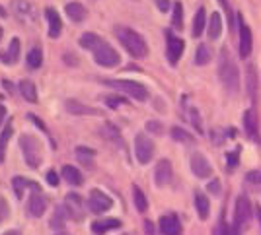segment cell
Returning a JSON list of instances; mask_svg holds the SVG:
<instances>
[{
	"instance_id": "cell-9",
	"label": "cell",
	"mask_w": 261,
	"mask_h": 235,
	"mask_svg": "<svg viewBox=\"0 0 261 235\" xmlns=\"http://www.w3.org/2000/svg\"><path fill=\"white\" fill-rule=\"evenodd\" d=\"M154 142L146 134H142L139 132L137 136H135V156H137V160L141 161V163H148V161L154 158Z\"/></svg>"
},
{
	"instance_id": "cell-40",
	"label": "cell",
	"mask_w": 261,
	"mask_h": 235,
	"mask_svg": "<svg viewBox=\"0 0 261 235\" xmlns=\"http://www.w3.org/2000/svg\"><path fill=\"white\" fill-rule=\"evenodd\" d=\"M232 233H234V227H230L224 222V218H220L218 224L215 225V229H213V235H232Z\"/></svg>"
},
{
	"instance_id": "cell-23",
	"label": "cell",
	"mask_w": 261,
	"mask_h": 235,
	"mask_svg": "<svg viewBox=\"0 0 261 235\" xmlns=\"http://www.w3.org/2000/svg\"><path fill=\"white\" fill-rule=\"evenodd\" d=\"M94 158H96V150L86 148V146H78L76 148V160L88 169H94Z\"/></svg>"
},
{
	"instance_id": "cell-44",
	"label": "cell",
	"mask_w": 261,
	"mask_h": 235,
	"mask_svg": "<svg viewBox=\"0 0 261 235\" xmlns=\"http://www.w3.org/2000/svg\"><path fill=\"white\" fill-rule=\"evenodd\" d=\"M189 117H191V125L197 128V132H201L203 130V127H201V117H199V113H197L195 109L189 111Z\"/></svg>"
},
{
	"instance_id": "cell-15",
	"label": "cell",
	"mask_w": 261,
	"mask_h": 235,
	"mask_svg": "<svg viewBox=\"0 0 261 235\" xmlns=\"http://www.w3.org/2000/svg\"><path fill=\"white\" fill-rule=\"evenodd\" d=\"M158 227H160L162 235H181V222H179L177 214L174 212L164 214L158 222Z\"/></svg>"
},
{
	"instance_id": "cell-55",
	"label": "cell",
	"mask_w": 261,
	"mask_h": 235,
	"mask_svg": "<svg viewBox=\"0 0 261 235\" xmlns=\"http://www.w3.org/2000/svg\"><path fill=\"white\" fill-rule=\"evenodd\" d=\"M2 235H22L18 229H10V231H6V233H2Z\"/></svg>"
},
{
	"instance_id": "cell-51",
	"label": "cell",
	"mask_w": 261,
	"mask_h": 235,
	"mask_svg": "<svg viewBox=\"0 0 261 235\" xmlns=\"http://www.w3.org/2000/svg\"><path fill=\"white\" fill-rule=\"evenodd\" d=\"M220 4H222V8L226 10V16L230 18V25H232V12H230V4H228V0H218Z\"/></svg>"
},
{
	"instance_id": "cell-45",
	"label": "cell",
	"mask_w": 261,
	"mask_h": 235,
	"mask_svg": "<svg viewBox=\"0 0 261 235\" xmlns=\"http://www.w3.org/2000/svg\"><path fill=\"white\" fill-rule=\"evenodd\" d=\"M28 119H30V121H33V125H35L37 128H41L45 134H49V130H47V127H45V123L39 117H37V115H33V113H28Z\"/></svg>"
},
{
	"instance_id": "cell-34",
	"label": "cell",
	"mask_w": 261,
	"mask_h": 235,
	"mask_svg": "<svg viewBox=\"0 0 261 235\" xmlns=\"http://www.w3.org/2000/svg\"><path fill=\"white\" fill-rule=\"evenodd\" d=\"M211 58H213V54H211V51L207 49V45H205V43H201L195 51V64L205 66V64L211 63Z\"/></svg>"
},
{
	"instance_id": "cell-14",
	"label": "cell",
	"mask_w": 261,
	"mask_h": 235,
	"mask_svg": "<svg viewBox=\"0 0 261 235\" xmlns=\"http://www.w3.org/2000/svg\"><path fill=\"white\" fill-rule=\"evenodd\" d=\"M32 194L28 198V212L32 214L33 218H41L47 210V198L45 194L41 192V187L39 189H32Z\"/></svg>"
},
{
	"instance_id": "cell-35",
	"label": "cell",
	"mask_w": 261,
	"mask_h": 235,
	"mask_svg": "<svg viewBox=\"0 0 261 235\" xmlns=\"http://www.w3.org/2000/svg\"><path fill=\"white\" fill-rule=\"evenodd\" d=\"M12 132H14V128H12V123H8L4 130H2V134H0V163L4 161V154H6V146H8V140H10Z\"/></svg>"
},
{
	"instance_id": "cell-25",
	"label": "cell",
	"mask_w": 261,
	"mask_h": 235,
	"mask_svg": "<svg viewBox=\"0 0 261 235\" xmlns=\"http://www.w3.org/2000/svg\"><path fill=\"white\" fill-rule=\"evenodd\" d=\"M18 87H20V94H22V97L25 101H30V103L37 101V87H35V84H33L32 80H22Z\"/></svg>"
},
{
	"instance_id": "cell-16",
	"label": "cell",
	"mask_w": 261,
	"mask_h": 235,
	"mask_svg": "<svg viewBox=\"0 0 261 235\" xmlns=\"http://www.w3.org/2000/svg\"><path fill=\"white\" fill-rule=\"evenodd\" d=\"M172 175H174V169H172V163L170 160H160L154 167V183L156 187H166L168 183L172 181Z\"/></svg>"
},
{
	"instance_id": "cell-50",
	"label": "cell",
	"mask_w": 261,
	"mask_h": 235,
	"mask_svg": "<svg viewBox=\"0 0 261 235\" xmlns=\"http://www.w3.org/2000/svg\"><path fill=\"white\" fill-rule=\"evenodd\" d=\"M65 63H66V64H72V66H76V64H78V56H76V54L66 53V54H65Z\"/></svg>"
},
{
	"instance_id": "cell-11",
	"label": "cell",
	"mask_w": 261,
	"mask_h": 235,
	"mask_svg": "<svg viewBox=\"0 0 261 235\" xmlns=\"http://www.w3.org/2000/svg\"><path fill=\"white\" fill-rule=\"evenodd\" d=\"M238 33H240L238 53L242 58H248V56L251 54V47H253V37H251L250 25L244 21L242 16H238Z\"/></svg>"
},
{
	"instance_id": "cell-49",
	"label": "cell",
	"mask_w": 261,
	"mask_h": 235,
	"mask_svg": "<svg viewBox=\"0 0 261 235\" xmlns=\"http://www.w3.org/2000/svg\"><path fill=\"white\" fill-rule=\"evenodd\" d=\"M154 2H156V6H158V10L160 12L170 10V0H154Z\"/></svg>"
},
{
	"instance_id": "cell-27",
	"label": "cell",
	"mask_w": 261,
	"mask_h": 235,
	"mask_svg": "<svg viewBox=\"0 0 261 235\" xmlns=\"http://www.w3.org/2000/svg\"><path fill=\"white\" fill-rule=\"evenodd\" d=\"M195 208H197L199 218H201V220H207L208 210H211V202H208L207 196H205L203 192H199V191H195Z\"/></svg>"
},
{
	"instance_id": "cell-39",
	"label": "cell",
	"mask_w": 261,
	"mask_h": 235,
	"mask_svg": "<svg viewBox=\"0 0 261 235\" xmlns=\"http://www.w3.org/2000/svg\"><path fill=\"white\" fill-rule=\"evenodd\" d=\"M240 146L236 150H232V152H228L226 154V169L228 171H234L236 167H238V163H240Z\"/></svg>"
},
{
	"instance_id": "cell-20",
	"label": "cell",
	"mask_w": 261,
	"mask_h": 235,
	"mask_svg": "<svg viewBox=\"0 0 261 235\" xmlns=\"http://www.w3.org/2000/svg\"><path fill=\"white\" fill-rule=\"evenodd\" d=\"M45 16H47V21H49V37L57 39L61 35V32H63V20H61L59 12L55 10V8H47Z\"/></svg>"
},
{
	"instance_id": "cell-2",
	"label": "cell",
	"mask_w": 261,
	"mask_h": 235,
	"mask_svg": "<svg viewBox=\"0 0 261 235\" xmlns=\"http://www.w3.org/2000/svg\"><path fill=\"white\" fill-rule=\"evenodd\" d=\"M115 37L119 39V43L125 47V51L133 58H144L148 54V45L144 41V37L135 30L127 27V25H117L115 27Z\"/></svg>"
},
{
	"instance_id": "cell-26",
	"label": "cell",
	"mask_w": 261,
	"mask_h": 235,
	"mask_svg": "<svg viewBox=\"0 0 261 235\" xmlns=\"http://www.w3.org/2000/svg\"><path fill=\"white\" fill-rule=\"evenodd\" d=\"M205 30H207V12H205V8H199L195 18H193V30H191V33H193V37H199Z\"/></svg>"
},
{
	"instance_id": "cell-46",
	"label": "cell",
	"mask_w": 261,
	"mask_h": 235,
	"mask_svg": "<svg viewBox=\"0 0 261 235\" xmlns=\"http://www.w3.org/2000/svg\"><path fill=\"white\" fill-rule=\"evenodd\" d=\"M146 128H148L150 132H154V134H160V132H162V125H160L158 121H148V123H146Z\"/></svg>"
},
{
	"instance_id": "cell-3",
	"label": "cell",
	"mask_w": 261,
	"mask_h": 235,
	"mask_svg": "<svg viewBox=\"0 0 261 235\" xmlns=\"http://www.w3.org/2000/svg\"><path fill=\"white\" fill-rule=\"evenodd\" d=\"M20 148H22L25 163H28L32 169H37V167L41 165V160H43L39 140L35 138V136H32V134H22V136H20Z\"/></svg>"
},
{
	"instance_id": "cell-6",
	"label": "cell",
	"mask_w": 261,
	"mask_h": 235,
	"mask_svg": "<svg viewBox=\"0 0 261 235\" xmlns=\"http://www.w3.org/2000/svg\"><path fill=\"white\" fill-rule=\"evenodd\" d=\"M251 218V202L246 194H240L236 198V210H234V229L242 231V227L250 224Z\"/></svg>"
},
{
	"instance_id": "cell-60",
	"label": "cell",
	"mask_w": 261,
	"mask_h": 235,
	"mask_svg": "<svg viewBox=\"0 0 261 235\" xmlns=\"http://www.w3.org/2000/svg\"><path fill=\"white\" fill-rule=\"evenodd\" d=\"M2 33H4V32H2V27H0V39H2Z\"/></svg>"
},
{
	"instance_id": "cell-28",
	"label": "cell",
	"mask_w": 261,
	"mask_h": 235,
	"mask_svg": "<svg viewBox=\"0 0 261 235\" xmlns=\"http://www.w3.org/2000/svg\"><path fill=\"white\" fill-rule=\"evenodd\" d=\"M63 177H65L70 185H74V187H80V185L84 183L82 173L78 171V167H72V165H63Z\"/></svg>"
},
{
	"instance_id": "cell-18",
	"label": "cell",
	"mask_w": 261,
	"mask_h": 235,
	"mask_svg": "<svg viewBox=\"0 0 261 235\" xmlns=\"http://www.w3.org/2000/svg\"><path fill=\"white\" fill-rule=\"evenodd\" d=\"M65 107H66V111L72 113V115H94V117H99V115H101L99 109L88 107V105H84V103L76 101V99H66Z\"/></svg>"
},
{
	"instance_id": "cell-31",
	"label": "cell",
	"mask_w": 261,
	"mask_h": 235,
	"mask_svg": "<svg viewBox=\"0 0 261 235\" xmlns=\"http://www.w3.org/2000/svg\"><path fill=\"white\" fill-rule=\"evenodd\" d=\"M68 218H70V216H68V212H66L65 204L59 206V208L55 210L53 218H51V227H53V229H65V224Z\"/></svg>"
},
{
	"instance_id": "cell-21",
	"label": "cell",
	"mask_w": 261,
	"mask_h": 235,
	"mask_svg": "<svg viewBox=\"0 0 261 235\" xmlns=\"http://www.w3.org/2000/svg\"><path fill=\"white\" fill-rule=\"evenodd\" d=\"M121 227V220L117 218H103V220H96L92 222V231L96 235H103L111 231V229H119Z\"/></svg>"
},
{
	"instance_id": "cell-13",
	"label": "cell",
	"mask_w": 261,
	"mask_h": 235,
	"mask_svg": "<svg viewBox=\"0 0 261 235\" xmlns=\"http://www.w3.org/2000/svg\"><path fill=\"white\" fill-rule=\"evenodd\" d=\"M65 208L68 216L72 218V220H84V198L76 194V192H68L66 194V200H65Z\"/></svg>"
},
{
	"instance_id": "cell-5",
	"label": "cell",
	"mask_w": 261,
	"mask_h": 235,
	"mask_svg": "<svg viewBox=\"0 0 261 235\" xmlns=\"http://www.w3.org/2000/svg\"><path fill=\"white\" fill-rule=\"evenodd\" d=\"M101 82L109 85V87L119 90L121 94H127L129 97L137 99V101H146L148 99V90L141 82H135V80H101Z\"/></svg>"
},
{
	"instance_id": "cell-36",
	"label": "cell",
	"mask_w": 261,
	"mask_h": 235,
	"mask_svg": "<svg viewBox=\"0 0 261 235\" xmlns=\"http://www.w3.org/2000/svg\"><path fill=\"white\" fill-rule=\"evenodd\" d=\"M172 25H174V30H181V27H184V6H181V2H175L174 4Z\"/></svg>"
},
{
	"instance_id": "cell-57",
	"label": "cell",
	"mask_w": 261,
	"mask_h": 235,
	"mask_svg": "<svg viewBox=\"0 0 261 235\" xmlns=\"http://www.w3.org/2000/svg\"><path fill=\"white\" fill-rule=\"evenodd\" d=\"M257 218H259V222H261V208L257 206Z\"/></svg>"
},
{
	"instance_id": "cell-4",
	"label": "cell",
	"mask_w": 261,
	"mask_h": 235,
	"mask_svg": "<svg viewBox=\"0 0 261 235\" xmlns=\"http://www.w3.org/2000/svg\"><path fill=\"white\" fill-rule=\"evenodd\" d=\"M92 54H94L96 64L103 66V68H115L121 61L119 53H117L108 41H103L101 37H99V41L92 47Z\"/></svg>"
},
{
	"instance_id": "cell-58",
	"label": "cell",
	"mask_w": 261,
	"mask_h": 235,
	"mask_svg": "<svg viewBox=\"0 0 261 235\" xmlns=\"http://www.w3.org/2000/svg\"><path fill=\"white\" fill-rule=\"evenodd\" d=\"M55 235H70V233H66V231H57Z\"/></svg>"
},
{
	"instance_id": "cell-56",
	"label": "cell",
	"mask_w": 261,
	"mask_h": 235,
	"mask_svg": "<svg viewBox=\"0 0 261 235\" xmlns=\"http://www.w3.org/2000/svg\"><path fill=\"white\" fill-rule=\"evenodd\" d=\"M0 18H6V10L2 6H0Z\"/></svg>"
},
{
	"instance_id": "cell-52",
	"label": "cell",
	"mask_w": 261,
	"mask_h": 235,
	"mask_svg": "<svg viewBox=\"0 0 261 235\" xmlns=\"http://www.w3.org/2000/svg\"><path fill=\"white\" fill-rule=\"evenodd\" d=\"M144 231H146V235H154L156 231H154V225H152V222H144Z\"/></svg>"
},
{
	"instance_id": "cell-22",
	"label": "cell",
	"mask_w": 261,
	"mask_h": 235,
	"mask_svg": "<svg viewBox=\"0 0 261 235\" xmlns=\"http://www.w3.org/2000/svg\"><path fill=\"white\" fill-rule=\"evenodd\" d=\"M207 33H208V39H213V41H217L218 37L222 35V18H220L218 12H213V14H211V20H208V25H207Z\"/></svg>"
},
{
	"instance_id": "cell-47",
	"label": "cell",
	"mask_w": 261,
	"mask_h": 235,
	"mask_svg": "<svg viewBox=\"0 0 261 235\" xmlns=\"http://www.w3.org/2000/svg\"><path fill=\"white\" fill-rule=\"evenodd\" d=\"M207 191L213 192V194H220V181H218V179H213V181L207 185Z\"/></svg>"
},
{
	"instance_id": "cell-17",
	"label": "cell",
	"mask_w": 261,
	"mask_h": 235,
	"mask_svg": "<svg viewBox=\"0 0 261 235\" xmlns=\"http://www.w3.org/2000/svg\"><path fill=\"white\" fill-rule=\"evenodd\" d=\"M242 121H244V130H246V134H248L251 140L259 142V121H257V115H255V109H253V107L248 109V111L244 113Z\"/></svg>"
},
{
	"instance_id": "cell-42",
	"label": "cell",
	"mask_w": 261,
	"mask_h": 235,
	"mask_svg": "<svg viewBox=\"0 0 261 235\" xmlns=\"http://www.w3.org/2000/svg\"><path fill=\"white\" fill-rule=\"evenodd\" d=\"M8 216H10V206H8V202H6L4 196H0V224H2Z\"/></svg>"
},
{
	"instance_id": "cell-41",
	"label": "cell",
	"mask_w": 261,
	"mask_h": 235,
	"mask_svg": "<svg viewBox=\"0 0 261 235\" xmlns=\"http://www.w3.org/2000/svg\"><path fill=\"white\" fill-rule=\"evenodd\" d=\"M106 105L111 107V109H117L121 105H127V99L123 96H108L106 97Z\"/></svg>"
},
{
	"instance_id": "cell-59",
	"label": "cell",
	"mask_w": 261,
	"mask_h": 235,
	"mask_svg": "<svg viewBox=\"0 0 261 235\" xmlns=\"http://www.w3.org/2000/svg\"><path fill=\"white\" fill-rule=\"evenodd\" d=\"M232 235H240V231H238V229H234V233H232Z\"/></svg>"
},
{
	"instance_id": "cell-30",
	"label": "cell",
	"mask_w": 261,
	"mask_h": 235,
	"mask_svg": "<svg viewBox=\"0 0 261 235\" xmlns=\"http://www.w3.org/2000/svg\"><path fill=\"white\" fill-rule=\"evenodd\" d=\"M12 185H14V191H16V196H18V198H22V194L25 189H39L37 183L30 181V179H25V177H14Z\"/></svg>"
},
{
	"instance_id": "cell-10",
	"label": "cell",
	"mask_w": 261,
	"mask_h": 235,
	"mask_svg": "<svg viewBox=\"0 0 261 235\" xmlns=\"http://www.w3.org/2000/svg\"><path fill=\"white\" fill-rule=\"evenodd\" d=\"M185 51V41L184 39H179V37H175L174 32H166V56H168V61L170 64H177V61L181 58V54Z\"/></svg>"
},
{
	"instance_id": "cell-38",
	"label": "cell",
	"mask_w": 261,
	"mask_h": 235,
	"mask_svg": "<svg viewBox=\"0 0 261 235\" xmlns=\"http://www.w3.org/2000/svg\"><path fill=\"white\" fill-rule=\"evenodd\" d=\"M99 41V35H96V33H84V35H82V37H80V47H82V49H88V51H92V47H94V45H96V43Z\"/></svg>"
},
{
	"instance_id": "cell-29",
	"label": "cell",
	"mask_w": 261,
	"mask_h": 235,
	"mask_svg": "<svg viewBox=\"0 0 261 235\" xmlns=\"http://www.w3.org/2000/svg\"><path fill=\"white\" fill-rule=\"evenodd\" d=\"M246 85H248V94H250L251 101H257V74H255V66L248 68V76H246Z\"/></svg>"
},
{
	"instance_id": "cell-24",
	"label": "cell",
	"mask_w": 261,
	"mask_h": 235,
	"mask_svg": "<svg viewBox=\"0 0 261 235\" xmlns=\"http://www.w3.org/2000/svg\"><path fill=\"white\" fill-rule=\"evenodd\" d=\"M65 12H66V16L74 21V23H78V21H82L86 18V8H84L80 2H68L65 6Z\"/></svg>"
},
{
	"instance_id": "cell-7",
	"label": "cell",
	"mask_w": 261,
	"mask_h": 235,
	"mask_svg": "<svg viewBox=\"0 0 261 235\" xmlns=\"http://www.w3.org/2000/svg\"><path fill=\"white\" fill-rule=\"evenodd\" d=\"M10 10L22 23H33L37 20V8L30 0H12Z\"/></svg>"
},
{
	"instance_id": "cell-19",
	"label": "cell",
	"mask_w": 261,
	"mask_h": 235,
	"mask_svg": "<svg viewBox=\"0 0 261 235\" xmlns=\"http://www.w3.org/2000/svg\"><path fill=\"white\" fill-rule=\"evenodd\" d=\"M18 58H20V39L14 37L10 45H8V49L0 53V63L6 64V66H12V64L18 63Z\"/></svg>"
},
{
	"instance_id": "cell-53",
	"label": "cell",
	"mask_w": 261,
	"mask_h": 235,
	"mask_svg": "<svg viewBox=\"0 0 261 235\" xmlns=\"http://www.w3.org/2000/svg\"><path fill=\"white\" fill-rule=\"evenodd\" d=\"M2 85H4V87H6V92H14V85H12V82H8V80H2Z\"/></svg>"
},
{
	"instance_id": "cell-33",
	"label": "cell",
	"mask_w": 261,
	"mask_h": 235,
	"mask_svg": "<svg viewBox=\"0 0 261 235\" xmlns=\"http://www.w3.org/2000/svg\"><path fill=\"white\" fill-rule=\"evenodd\" d=\"M133 200H135V206H137V210L139 212H146V208H148V200H146V194L142 192L141 187H133Z\"/></svg>"
},
{
	"instance_id": "cell-8",
	"label": "cell",
	"mask_w": 261,
	"mask_h": 235,
	"mask_svg": "<svg viewBox=\"0 0 261 235\" xmlns=\"http://www.w3.org/2000/svg\"><path fill=\"white\" fill-rule=\"evenodd\" d=\"M86 204H88V210H90L92 214H103V212H108V210H111L113 200H111L103 191H99V189H92Z\"/></svg>"
},
{
	"instance_id": "cell-54",
	"label": "cell",
	"mask_w": 261,
	"mask_h": 235,
	"mask_svg": "<svg viewBox=\"0 0 261 235\" xmlns=\"http://www.w3.org/2000/svg\"><path fill=\"white\" fill-rule=\"evenodd\" d=\"M6 119V107L0 103V125H2V121Z\"/></svg>"
},
{
	"instance_id": "cell-43",
	"label": "cell",
	"mask_w": 261,
	"mask_h": 235,
	"mask_svg": "<svg viewBox=\"0 0 261 235\" xmlns=\"http://www.w3.org/2000/svg\"><path fill=\"white\" fill-rule=\"evenodd\" d=\"M246 181L251 183V185H261V171H248Z\"/></svg>"
},
{
	"instance_id": "cell-32",
	"label": "cell",
	"mask_w": 261,
	"mask_h": 235,
	"mask_svg": "<svg viewBox=\"0 0 261 235\" xmlns=\"http://www.w3.org/2000/svg\"><path fill=\"white\" fill-rule=\"evenodd\" d=\"M25 63H28V66L30 68H39L41 64H43V51L39 49V47H33L32 51L28 53V56H25Z\"/></svg>"
},
{
	"instance_id": "cell-1",
	"label": "cell",
	"mask_w": 261,
	"mask_h": 235,
	"mask_svg": "<svg viewBox=\"0 0 261 235\" xmlns=\"http://www.w3.org/2000/svg\"><path fill=\"white\" fill-rule=\"evenodd\" d=\"M218 78L228 94H236L240 90V70L232 54L226 47L220 49V58H218Z\"/></svg>"
},
{
	"instance_id": "cell-48",
	"label": "cell",
	"mask_w": 261,
	"mask_h": 235,
	"mask_svg": "<svg viewBox=\"0 0 261 235\" xmlns=\"http://www.w3.org/2000/svg\"><path fill=\"white\" fill-rule=\"evenodd\" d=\"M47 183H49L51 187H57V185H59V175H57V171H49V173H47Z\"/></svg>"
},
{
	"instance_id": "cell-12",
	"label": "cell",
	"mask_w": 261,
	"mask_h": 235,
	"mask_svg": "<svg viewBox=\"0 0 261 235\" xmlns=\"http://www.w3.org/2000/svg\"><path fill=\"white\" fill-rule=\"evenodd\" d=\"M189 165H191L193 175L199 177V179H207V177H211V173H213L211 163H208V160L201 154V152H193V154H191V158H189Z\"/></svg>"
},
{
	"instance_id": "cell-37",
	"label": "cell",
	"mask_w": 261,
	"mask_h": 235,
	"mask_svg": "<svg viewBox=\"0 0 261 235\" xmlns=\"http://www.w3.org/2000/svg\"><path fill=\"white\" fill-rule=\"evenodd\" d=\"M170 134H172V138L175 140V142H185V144H191L193 142V136L187 132V130H184L181 127H174L172 130H170Z\"/></svg>"
}]
</instances>
